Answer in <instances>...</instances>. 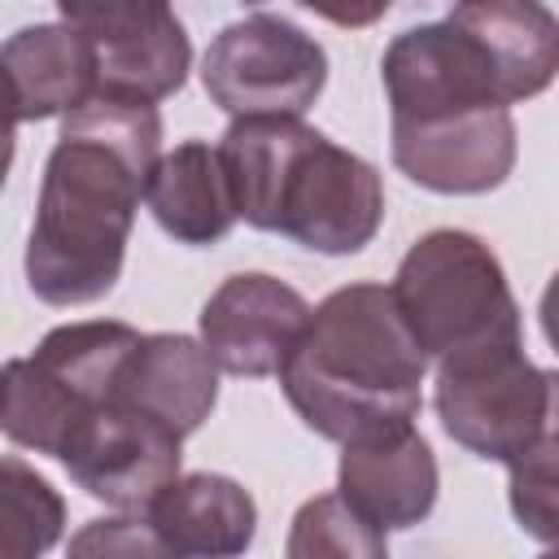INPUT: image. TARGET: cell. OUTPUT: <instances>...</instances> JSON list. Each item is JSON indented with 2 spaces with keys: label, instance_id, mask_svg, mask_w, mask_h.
Segmentation results:
<instances>
[{
  "label": "cell",
  "instance_id": "6da1fadb",
  "mask_svg": "<svg viewBox=\"0 0 559 559\" xmlns=\"http://www.w3.org/2000/svg\"><path fill=\"white\" fill-rule=\"evenodd\" d=\"M157 157L153 100L92 96L61 118L26 240V284L39 301L92 306L114 293Z\"/></svg>",
  "mask_w": 559,
  "mask_h": 559
},
{
  "label": "cell",
  "instance_id": "7a4b0ae2",
  "mask_svg": "<svg viewBox=\"0 0 559 559\" xmlns=\"http://www.w3.org/2000/svg\"><path fill=\"white\" fill-rule=\"evenodd\" d=\"M275 376L310 432L349 445L415 424L428 358L389 284H345L310 306Z\"/></svg>",
  "mask_w": 559,
  "mask_h": 559
},
{
  "label": "cell",
  "instance_id": "3957f363",
  "mask_svg": "<svg viewBox=\"0 0 559 559\" xmlns=\"http://www.w3.org/2000/svg\"><path fill=\"white\" fill-rule=\"evenodd\" d=\"M236 218L345 258L384 223L380 170L301 118H231L218 140Z\"/></svg>",
  "mask_w": 559,
  "mask_h": 559
},
{
  "label": "cell",
  "instance_id": "277c9868",
  "mask_svg": "<svg viewBox=\"0 0 559 559\" xmlns=\"http://www.w3.org/2000/svg\"><path fill=\"white\" fill-rule=\"evenodd\" d=\"M389 293L428 362L524 341L520 306L498 253L463 227L419 236L397 262Z\"/></svg>",
  "mask_w": 559,
  "mask_h": 559
},
{
  "label": "cell",
  "instance_id": "5b68a950",
  "mask_svg": "<svg viewBox=\"0 0 559 559\" xmlns=\"http://www.w3.org/2000/svg\"><path fill=\"white\" fill-rule=\"evenodd\" d=\"M140 332L118 319L52 328L26 358L0 367V432L57 459L66 441L118 393V371Z\"/></svg>",
  "mask_w": 559,
  "mask_h": 559
},
{
  "label": "cell",
  "instance_id": "8992f818",
  "mask_svg": "<svg viewBox=\"0 0 559 559\" xmlns=\"http://www.w3.org/2000/svg\"><path fill=\"white\" fill-rule=\"evenodd\" d=\"M555 376L515 345H489L437 362L432 406L454 445L476 459L511 463L542 432H550Z\"/></svg>",
  "mask_w": 559,
  "mask_h": 559
},
{
  "label": "cell",
  "instance_id": "52a82bcc",
  "mask_svg": "<svg viewBox=\"0 0 559 559\" xmlns=\"http://www.w3.org/2000/svg\"><path fill=\"white\" fill-rule=\"evenodd\" d=\"M201 83L231 118H301L328 83V52L288 17L249 13L210 39Z\"/></svg>",
  "mask_w": 559,
  "mask_h": 559
},
{
  "label": "cell",
  "instance_id": "ba28073f",
  "mask_svg": "<svg viewBox=\"0 0 559 559\" xmlns=\"http://www.w3.org/2000/svg\"><path fill=\"white\" fill-rule=\"evenodd\" d=\"M57 13L92 39L100 96L157 105L183 87L192 44L170 0H57Z\"/></svg>",
  "mask_w": 559,
  "mask_h": 559
},
{
  "label": "cell",
  "instance_id": "9c48e42d",
  "mask_svg": "<svg viewBox=\"0 0 559 559\" xmlns=\"http://www.w3.org/2000/svg\"><path fill=\"white\" fill-rule=\"evenodd\" d=\"M179 445H183V437H175L166 424L148 419L140 406H131L114 393L66 441L57 463L96 502L140 515L153 502V493L179 476V459H183Z\"/></svg>",
  "mask_w": 559,
  "mask_h": 559
},
{
  "label": "cell",
  "instance_id": "30bf717a",
  "mask_svg": "<svg viewBox=\"0 0 559 559\" xmlns=\"http://www.w3.org/2000/svg\"><path fill=\"white\" fill-rule=\"evenodd\" d=\"M393 166L441 197H480L507 183L515 170V118L507 105L419 118V122H393L389 135Z\"/></svg>",
  "mask_w": 559,
  "mask_h": 559
},
{
  "label": "cell",
  "instance_id": "8fae6325",
  "mask_svg": "<svg viewBox=\"0 0 559 559\" xmlns=\"http://www.w3.org/2000/svg\"><path fill=\"white\" fill-rule=\"evenodd\" d=\"M306 319L310 301L293 284L266 271H240L223 280L201 306V345L218 371L262 380L280 371Z\"/></svg>",
  "mask_w": 559,
  "mask_h": 559
},
{
  "label": "cell",
  "instance_id": "7c38bea8",
  "mask_svg": "<svg viewBox=\"0 0 559 559\" xmlns=\"http://www.w3.org/2000/svg\"><path fill=\"white\" fill-rule=\"evenodd\" d=\"M437 489H441L437 454L415 424L341 445L336 493L380 533L424 524L437 507Z\"/></svg>",
  "mask_w": 559,
  "mask_h": 559
},
{
  "label": "cell",
  "instance_id": "4fadbf2b",
  "mask_svg": "<svg viewBox=\"0 0 559 559\" xmlns=\"http://www.w3.org/2000/svg\"><path fill=\"white\" fill-rule=\"evenodd\" d=\"M162 555L175 559H227L245 555L258 533V502L223 472H188L153 493L140 511Z\"/></svg>",
  "mask_w": 559,
  "mask_h": 559
},
{
  "label": "cell",
  "instance_id": "5bb4252c",
  "mask_svg": "<svg viewBox=\"0 0 559 559\" xmlns=\"http://www.w3.org/2000/svg\"><path fill=\"white\" fill-rule=\"evenodd\" d=\"M118 397L166 424L175 437H192L218 402V367L197 336L148 332L131 345L118 371Z\"/></svg>",
  "mask_w": 559,
  "mask_h": 559
},
{
  "label": "cell",
  "instance_id": "9a60e30c",
  "mask_svg": "<svg viewBox=\"0 0 559 559\" xmlns=\"http://www.w3.org/2000/svg\"><path fill=\"white\" fill-rule=\"evenodd\" d=\"M0 66L13 83L22 122L66 118L83 100L100 96V66L87 35L70 22H35L0 44Z\"/></svg>",
  "mask_w": 559,
  "mask_h": 559
},
{
  "label": "cell",
  "instance_id": "2e32d148",
  "mask_svg": "<svg viewBox=\"0 0 559 559\" xmlns=\"http://www.w3.org/2000/svg\"><path fill=\"white\" fill-rule=\"evenodd\" d=\"M144 201L157 227L179 245H218L240 218L231 201V183L218 157V144L183 140L153 162Z\"/></svg>",
  "mask_w": 559,
  "mask_h": 559
},
{
  "label": "cell",
  "instance_id": "e0dca14e",
  "mask_svg": "<svg viewBox=\"0 0 559 559\" xmlns=\"http://www.w3.org/2000/svg\"><path fill=\"white\" fill-rule=\"evenodd\" d=\"M66 502L26 459L0 454V559H35L61 542Z\"/></svg>",
  "mask_w": 559,
  "mask_h": 559
},
{
  "label": "cell",
  "instance_id": "ac0fdd59",
  "mask_svg": "<svg viewBox=\"0 0 559 559\" xmlns=\"http://www.w3.org/2000/svg\"><path fill=\"white\" fill-rule=\"evenodd\" d=\"M389 550V533L362 520L341 493H319L301 502L288 533V559H380Z\"/></svg>",
  "mask_w": 559,
  "mask_h": 559
},
{
  "label": "cell",
  "instance_id": "d6986e66",
  "mask_svg": "<svg viewBox=\"0 0 559 559\" xmlns=\"http://www.w3.org/2000/svg\"><path fill=\"white\" fill-rule=\"evenodd\" d=\"M555 454L559 437L542 432L524 454H515L511 467V511L524 533H533L542 546L555 542L559 528V498H555Z\"/></svg>",
  "mask_w": 559,
  "mask_h": 559
},
{
  "label": "cell",
  "instance_id": "ffe728a7",
  "mask_svg": "<svg viewBox=\"0 0 559 559\" xmlns=\"http://www.w3.org/2000/svg\"><path fill=\"white\" fill-rule=\"evenodd\" d=\"M70 550L74 555H162L144 515H127V511H118L114 520H92L70 542Z\"/></svg>",
  "mask_w": 559,
  "mask_h": 559
},
{
  "label": "cell",
  "instance_id": "44dd1931",
  "mask_svg": "<svg viewBox=\"0 0 559 559\" xmlns=\"http://www.w3.org/2000/svg\"><path fill=\"white\" fill-rule=\"evenodd\" d=\"M245 4H262V0H245ZM297 4L310 9L314 17L332 22V26H349V31H358V26L380 22V17L389 13L393 0H297Z\"/></svg>",
  "mask_w": 559,
  "mask_h": 559
},
{
  "label": "cell",
  "instance_id": "7402d4cb",
  "mask_svg": "<svg viewBox=\"0 0 559 559\" xmlns=\"http://www.w3.org/2000/svg\"><path fill=\"white\" fill-rule=\"evenodd\" d=\"M17 122H22V114H17V96H13V83H9V74H4V66H0V188H4L9 166H13Z\"/></svg>",
  "mask_w": 559,
  "mask_h": 559
}]
</instances>
